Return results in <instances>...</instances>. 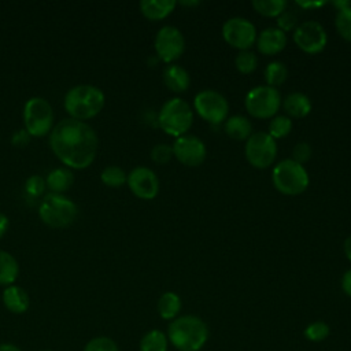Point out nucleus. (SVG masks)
Listing matches in <instances>:
<instances>
[{"instance_id":"obj_30","label":"nucleus","mask_w":351,"mask_h":351,"mask_svg":"<svg viewBox=\"0 0 351 351\" xmlns=\"http://www.w3.org/2000/svg\"><path fill=\"white\" fill-rule=\"evenodd\" d=\"M292 129V121L287 115H276L269 122V134L276 138H282L289 134Z\"/></svg>"},{"instance_id":"obj_32","label":"nucleus","mask_w":351,"mask_h":351,"mask_svg":"<svg viewBox=\"0 0 351 351\" xmlns=\"http://www.w3.org/2000/svg\"><path fill=\"white\" fill-rule=\"evenodd\" d=\"M304 337L308 340V341H313V343H319L322 340H325L329 333H330V328L326 322L324 321H314L311 324H308L306 328H304Z\"/></svg>"},{"instance_id":"obj_17","label":"nucleus","mask_w":351,"mask_h":351,"mask_svg":"<svg viewBox=\"0 0 351 351\" xmlns=\"http://www.w3.org/2000/svg\"><path fill=\"white\" fill-rule=\"evenodd\" d=\"M1 300L4 307L14 314H23L30 306V298L27 292L22 287L14 284L4 288Z\"/></svg>"},{"instance_id":"obj_5","label":"nucleus","mask_w":351,"mask_h":351,"mask_svg":"<svg viewBox=\"0 0 351 351\" xmlns=\"http://www.w3.org/2000/svg\"><path fill=\"white\" fill-rule=\"evenodd\" d=\"M271 180L278 192L289 196L300 195L308 186V174L304 166L291 158L282 159L274 166Z\"/></svg>"},{"instance_id":"obj_38","label":"nucleus","mask_w":351,"mask_h":351,"mask_svg":"<svg viewBox=\"0 0 351 351\" xmlns=\"http://www.w3.org/2000/svg\"><path fill=\"white\" fill-rule=\"evenodd\" d=\"M341 289L347 296L351 298V269H348L341 277Z\"/></svg>"},{"instance_id":"obj_13","label":"nucleus","mask_w":351,"mask_h":351,"mask_svg":"<svg viewBox=\"0 0 351 351\" xmlns=\"http://www.w3.org/2000/svg\"><path fill=\"white\" fill-rule=\"evenodd\" d=\"M293 41L303 52L318 53L325 48L328 34L319 22L306 21L295 29Z\"/></svg>"},{"instance_id":"obj_14","label":"nucleus","mask_w":351,"mask_h":351,"mask_svg":"<svg viewBox=\"0 0 351 351\" xmlns=\"http://www.w3.org/2000/svg\"><path fill=\"white\" fill-rule=\"evenodd\" d=\"M173 155L185 166L196 167L206 159L207 149L204 143L193 134H184L177 137L173 143Z\"/></svg>"},{"instance_id":"obj_43","label":"nucleus","mask_w":351,"mask_h":351,"mask_svg":"<svg viewBox=\"0 0 351 351\" xmlns=\"http://www.w3.org/2000/svg\"><path fill=\"white\" fill-rule=\"evenodd\" d=\"M298 4L302 7V8H307V7H321L324 4H326L325 1H308V3H304V1H298Z\"/></svg>"},{"instance_id":"obj_31","label":"nucleus","mask_w":351,"mask_h":351,"mask_svg":"<svg viewBox=\"0 0 351 351\" xmlns=\"http://www.w3.org/2000/svg\"><path fill=\"white\" fill-rule=\"evenodd\" d=\"M234 64L236 69L243 73V74H250L252 73L256 66H258V56L255 52L250 51V49H244V51H239V53L234 58Z\"/></svg>"},{"instance_id":"obj_26","label":"nucleus","mask_w":351,"mask_h":351,"mask_svg":"<svg viewBox=\"0 0 351 351\" xmlns=\"http://www.w3.org/2000/svg\"><path fill=\"white\" fill-rule=\"evenodd\" d=\"M263 75H265L266 85L276 88L285 82L288 77V67L285 66V63L280 60H273L265 67Z\"/></svg>"},{"instance_id":"obj_39","label":"nucleus","mask_w":351,"mask_h":351,"mask_svg":"<svg viewBox=\"0 0 351 351\" xmlns=\"http://www.w3.org/2000/svg\"><path fill=\"white\" fill-rule=\"evenodd\" d=\"M29 133L26 130H18L14 136H12V143L15 145H25L29 141Z\"/></svg>"},{"instance_id":"obj_19","label":"nucleus","mask_w":351,"mask_h":351,"mask_svg":"<svg viewBox=\"0 0 351 351\" xmlns=\"http://www.w3.org/2000/svg\"><path fill=\"white\" fill-rule=\"evenodd\" d=\"M45 184H47V188L51 191V193L63 195L74 184V174L66 166L55 167L48 173L45 178Z\"/></svg>"},{"instance_id":"obj_11","label":"nucleus","mask_w":351,"mask_h":351,"mask_svg":"<svg viewBox=\"0 0 351 351\" xmlns=\"http://www.w3.org/2000/svg\"><path fill=\"white\" fill-rule=\"evenodd\" d=\"M156 56L165 63H171L177 60L185 51V38L180 29L171 25L162 26L154 41Z\"/></svg>"},{"instance_id":"obj_2","label":"nucleus","mask_w":351,"mask_h":351,"mask_svg":"<svg viewBox=\"0 0 351 351\" xmlns=\"http://www.w3.org/2000/svg\"><path fill=\"white\" fill-rule=\"evenodd\" d=\"M208 326L197 315H178L167 329V339L178 351H199L208 340Z\"/></svg>"},{"instance_id":"obj_45","label":"nucleus","mask_w":351,"mask_h":351,"mask_svg":"<svg viewBox=\"0 0 351 351\" xmlns=\"http://www.w3.org/2000/svg\"><path fill=\"white\" fill-rule=\"evenodd\" d=\"M41 351H52V350H41Z\"/></svg>"},{"instance_id":"obj_21","label":"nucleus","mask_w":351,"mask_h":351,"mask_svg":"<svg viewBox=\"0 0 351 351\" xmlns=\"http://www.w3.org/2000/svg\"><path fill=\"white\" fill-rule=\"evenodd\" d=\"M282 107L287 112V117L292 118H303L311 111V101L307 95L302 92H292L285 96L282 101Z\"/></svg>"},{"instance_id":"obj_34","label":"nucleus","mask_w":351,"mask_h":351,"mask_svg":"<svg viewBox=\"0 0 351 351\" xmlns=\"http://www.w3.org/2000/svg\"><path fill=\"white\" fill-rule=\"evenodd\" d=\"M173 156V147L165 143H159L151 149V159L158 165H166Z\"/></svg>"},{"instance_id":"obj_18","label":"nucleus","mask_w":351,"mask_h":351,"mask_svg":"<svg viewBox=\"0 0 351 351\" xmlns=\"http://www.w3.org/2000/svg\"><path fill=\"white\" fill-rule=\"evenodd\" d=\"M162 77H163L165 85L176 93L185 92L191 85V75L186 71V69L176 63L167 64L163 70Z\"/></svg>"},{"instance_id":"obj_1","label":"nucleus","mask_w":351,"mask_h":351,"mask_svg":"<svg viewBox=\"0 0 351 351\" xmlns=\"http://www.w3.org/2000/svg\"><path fill=\"white\" fill-rule=\"evenodd\" d=\"M49 147L66 167L82 170L95 160L99 149V137L86 122L64 118L52 128Z\"/></svg>"},{"instance_id":"obj_24","label":"nucleus","mask_w":351,"mask_h":351,"mask_svg":"<svg viewBox=\"0 0 351 351\" xmlns=\"http://www.w3.org/2000/svg\"><path fill=\"white\" fill-rule=\"evenodd\" d=\"M181 298L176 292H165L158 300V313L163 319H176L181 311Z\"/></svg>"},{"instance_id":"obj_12","label":"nucleus","mask_w":351,"mask_h":351,"mask_svg":"<svg viewBox=\"0 0 351 351\" xmlns=\"http://www.w3.org/2000/svg\"><path fill=\"white\" fill-rule=\"evenodd\" d=\"M256 29L254 23L243 16L229 18L222 26L223 40L239 51L250 49L256 41Z\"/></svg>"},{"instance_id":"obj_44","label":"nucleus","mask_w":351,"mask_h":351,"mask_svg":"<svg viewBox=\"0 0 351 351\" xmlns=\"http://www.w3.org/2000/svg\"><path fill=\"white\" fill-rule=\"evenodd\" d=\"M181 4H186V5H196V4H199V1H181Z\"/></svg>"},{"instance_id":"obj_20","label":"nucleus","mask_w":351,"mask_h":351,"mask_svg":"<svg viewBox=\"0 0 351 351\" xmlns=\"http://www.w3.org/2000/svg\"><path fill=\"white\" fill-rule=\"evenodd\" d=\"M141 14L151 21H160L170 15L177 5L176 0H143L140 1Z\"/></svg>"},{"instance_id":"obj_16","label":"nucleus","mask_w":351,"mask_h":351,"mask_svg":"<svg viewBox=\"0 0 351 351\" xmlns=\"http://www.w3.org/2000/svg\"><path fill=\"white\" fill-rule=\"evenodd\" d=\"M256 48L262 55H276L281 52L287 44V34L278 27H266L256 36Z\"/></svg>"},{"instance_id":"obj_40","label":"nucleus","mask_w":351,"mask_h":351,"mask_svg":"<svg viewBox=\"0 0 351 351\" xmlns=\"http://www.w3.org/2000/svg\"><path fill=\"white\" fill-rule=\"evenodd\" d=\"M8 226H10V219L5 214L0 213V239L5 234V232L8 230Z\"/></svg>"},{"instance_id":"obj_27","label":"nucleus","mask_w":351,"mask_h":351,"mask_svg":"<svg viewBox=\"0 0 351 351\" xmlns=\"http://www.w3.org/2000/svg\"><path fill=\"white\" fill-rule=\"evenodd\" d=\"M252 7L258 14L263 16H280L287 8V1L285 0H254Z\"/></svg>"},{"instance_id":"obj_37","label":"nucleus","mask_w":351,"mask_h":351,"mask_svg":"<svg viewBox=\"0 0 351 351\" xmlns=\"http://www.w3.org/2000/svg\"><path fill=\"white\" fill-rule=\"evenodd\" d=\"M277 18H278L277 19L278 29H281L282 32H287V30L292 29L295 26V23H296L295 16L292 14H289V12H285V11L280 16H277Z\"/></svg>"},{"instance_id":"obj_4","label":"nucleus","mask_w":351,"mask_h":351,"mask_svg":"<svg viewBox=\"0 0 351 351\" xmlns=\"http://www.w3.org/2000/svg\"><path fill=\"white\" fill-rule=\"evenodd\" d=\"M158 123L165 133L181 137L186 134L193 123V111L181 97H171L160 107Z\"/></svg>"},{"instance_id":"obj_8","label":"nucleus","mask_w":351,"mask_h":351,"mask_svg":"<svg viewBox=\"0 0 351 351\" xmlns=\"http://www.w3.org/2000/svg\"><path fill=\"white\" fill-rule=\"evenodd\" d=\"M245 108L250 115L259 119L273 118L281 104V96L277 88L269 85L254 86L244 100Z\"/></svg>"},{"instance_id":"obj_9","label":"nucleus","mask_w":351,"mask_h":351,"mask_svg":"<svg viewBox=\"0 0 351 351\" xmlns=\"http://www.w3.org/2000/svg\"><path fill=\"white\" fill-rule=\"evenodd\" d=\"M245 158L256 169H266L276 160L277 144L267 132H255L245 140Z\"/></svg>"},{"instance_id":"obj_42","label":"nucleus","mask_w":351,"mask_h":351,"mask_svg":"<svg viewBox=\"0 0 351 351\" xmlns=\"http://www.w3.org/2000/svg\"><path fill=\"white\" fill-rule=\"evenodd\" d=\"M0 351H22L18 346L12 343H1L0 344Z\"/></svg>"},{"instance_id":"obj_15","label":"nucleus","mask_w":351,"mask_h":351,"mask_svg":"<svg viewBox=\"0 0 351 351\" xmlns=\"http://www.w3.org/2000/svg\"><path fill=\"white\" fill-rule=\"evenodd\" d=\"M126 184L132 193L143 200H151L156 197L159 192V180L154 170L145 166L134 167L129 174Z\"/></svg>"},{"instance_id":"obj_33","label":"nucleus","mask_w":351,"mask_h":351,"mask_svg":"<svg viewBox=\"0 0 351 351\" xmlns=\"http://www.w3.org/2000/svg\"><path fill=\"white\" fill-rule=\"evenodd\" d=\"M82 351H119V347L108 336H96L85 344Z\"/></svg>"},{"instance_id":"obj_10","label":"nucleus","mask_w":351,"mask_h":351,"mask_svg":"<svg viewBox=\"0 0 351 351\" xmlns=\"http://www.w3.org/2000/svg\"><path fill=\"white\" fill-rule=\"evenodd\" d=\"M193 107L204 121L213 125L226 121L229 112L226 97L213 89H203L197 92L193 99Z\"/></svg>"},{"instance_id":"obj_35","label":"nucleus","mask_w":351,"mask_h":351,"mask_svg":"<svg viewBox=\"0 0 351 351\" xmlns=\"http://www.w3.org/2000/svg\"><path fill=\"white\" fill-rule=\"evenodd\" d=\"M47 188V184H45V178L38 176V174H33L30 176L26 182H25V191L30 195V196H41L44 193Z\"/></svg>"},{"instance_id":"obj_23","label":"nucleus","mask_w":351,"mask_h":351,"mask_svg":"<svg viewBox=\"0 0 351 351\" xmlns=\"http://www.w3.org/2000/svg\"><path fill=\"white\" fill-rule=\"evenodd\" d=\"M19 274V265L16 259L7 251L0 250V285H12Z\"/></svg>"},{"instance_id":"obj_22","label":"nucleus","mask_w":351,"mask_h":351,"mask_svg":"<svg viewBox=\"0 0 351 351\" xmlns=\"http://www.w3.org/2000/svg\"><path fill=\"white\" fill-rule=\"evenodd\" d=\"M225 133L233 140H247L252 134V123L244 115H233L226 118L223 125Z\"/></svg>"},{"instance_id":"obj_36","label":"nucleus","mask_w":351,"mask_h":351,"mask_svg":"<svg viewBox=\"0 0 351 351\" xmlns=\"http://www.w3.org/2000/svg\"><path fill=\"white\" fill-rule=\"evenodd\" d=\"M311 155H313V149H311L310 144H308V143H304V141H300V143H298V144L293 147V149H292V158H291V159H293L295 162L303 165V163H306V162L310 160Z\"/></svg>"},{"instance_id":"obj_7","label":"nucleus","mask_w":351,"mask_h":351,"mask_svg":"<svg viewBox=\"0 0 351 351\" xmlns=\"http://www.w3.org/2000/svg\"><path fill=\"white\" fill-rule=\"evenodd\" d=\"M55 114L49 101L44 97H30L23 106V123L29 136L43 137L51 133Z\"/></svg>"},{"instance_id":"obj_6","label":"nucleus","mask_w":351,"mask_h":351,"mask_svg":"<svg viewBox=\"0 0 351 351\" xmlns=\"http://www.w3.org/2000/svg\"><path fill=\"white\" fill-rule=\"evenodd\" d=\"M78 214L77 204L59 193L47 195L38 206L40 219L51 228H66L71 225Z\"/></svg>"},{"instance_id":"obj_41","label":"nucleus","mask_w":351,"mask_h":351,"mask_svg":"<svg viewBox=\"0 0 351 351\" xmlns=\"http://www.w3.org/2000/svg\"><path fill=\"white\" fill-rule=\"evenodd\" d=\"M344 254H346V256L348 258V261L351 262V234L344 240Z\"/></svg>"},{"instance_id":"obj_28","label":"nucleus","mask_w":351,"mask_h":351,"mask_svg":"<svg viewBox=\"0 0 351 351\" xmlns=\"http://www.w3.org/2000/svg\"><path fill=\"white\" fill-rule=\"evenodd\" d=\"M100 180L104 185L107 186H111V188H119L122 186L126 180H128V174L125 173L123 169H121L119 166H115V165H110L107 167H104L101 170V174H100Z\"/></svg>"},{"instance_id":"obj_25","label":"nucleus","mask_w":351,"mask_h":351,"mask_svg":"<svg viewBox=\"0 0 351 351\" xmlns=\"http://www.w3.org/2000/svg\"><path fill=\"white\" fill-rule=\"evenodd\" d=\"M167 335L159 329L148 330L140 340V351H167Z\"/></svg>"},{"instance_id":"obj_3","label":"nucleus","mask_w":351,"mask_h":351,"mask_svg":"<svg viewBox=\"0 0 351 351\" xmlns=\"http://www.w3.org/2000/svg\"><path fill=\"white\" fill-rule=\"evenodd\" d=\"M104 101L106 97L100 88L90 84H80L66 92L63 106L70 118L85 122L103 110Z\"/></svg>"},{"instance_id":"obj_29","label":"nucleus","mask_w":351,"mask_h":351,"mask_svg":"<svg viewBox=\"0 0 351 351\" xmlns=\"http://www.w3.org/2000/svg\"><path fill=\"white\" fill-rule=\"evenodd\" d=\"M335 26L337 33L347 41L351 43V4L337 10L335 18Z\"/></svg>"}]
</instances>
